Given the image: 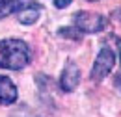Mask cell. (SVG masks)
<instances>
[{
    "label": "cell",
    "instance_id": "8992f818",
    "mask_svg": "<svg viewBox=\"0 0 121 117\" xmlns=\"http://www.w3.org/2000/svg\"><path fill=\"white\" fill-rule=\"evenodd\" d=\"M39 17H41V8H39L37 4H24V6L17 11L19 22H21V24H26V26L37 22Z\"/></svg>",
    "mask_w": 121,
    "mask_h": 117
},
{
    "label": "cell",
    "instance_id": "6da1fadb",
    "mask_svg": "<svg viewBox=\"0 0 121 117\" xmlns=\"http://www.w3.org/2000/svg\"><path fill=\"white\" fill-rule=\"evenodd\" d=\"M32 59L30 46L22 39H0V69L21 71Z\"/></svg>",
    "mask_w": 121,
    "mask_h": 117
},
{
    "label": "cell",
    "instance_id": "52a82bcc",
    "mask_svg": "<svg viewBox=\"0 0 121 117\" xmlns=\"http://www.w3.org/2000/svg\"><path fill=\"white\" fill-rule=\"evenodd\" d=\"M22 6H24V0H0V17L17 13Z\"/></svg>",
    "mask_w": 121,
    "mask_h": 117
},
{
    "label": "cell",
    "instance_id": "5b68a950",
    "mask_svg": "<svg viewBox=\"0 0 121 117\" xmlns=\"http://www.w3.org/2000/svg\"><path fill=\"white\" fill-rule=\"evenodd\" d=\"M17 88L9 76L0 74V104H13L17 100Z\"/></svg>",
    "mask_w": 121,
    "mask_h": 117
},
{
    "label": "cell",
    "instance_id": "3957f363",
    "mask_svg": "<svg viewBox=\"0 0 121 117\" xmlns=\"http://www.w3.org/2000/svg\"><path fill=\"white\" fill-rule=\"evenodd\" d=\"M116 65V52L108 46H103L97 54V58L93 61V67H91V80L93 82H101L104 80L108 74L112 73Z\"/></svg>",
    "mask_w": 121,
    "mask_h": 117
},
{
    "label": "cell",
    "instance_id": "9c48e42d",
    "mask_svg": "<svg viewBox=\"0 0 121 117\" xmlns=\"http://www.w3.org/2000/svg\"><path fill=\"white\" fill-rule=\"evenodd\" d=\"M88 2H97V0H88Z\"/></svg>",
    "mask_w": 121,
    "mask_h": 117
},
{
    "label": "cell",
    "instance_id": "30bf717a",
    "mask_svg": "<svg viewBox=\"0 0 121 117\" xmlns=\"http://www.w3.org/2000/svg\"><path fill=\"white\" fill-rule=\"evenodd\" d=\"M119 59H121V56H119Z\"/></svg>",
    "mask_w": 121,
    "mask_h": 117
},
{
    "label": "cell",
    "instance_id": "277c9868",
    "mask_svg": "<svg viewBox=\"0 0 121 117\" xmlns=\"http://www.w3.org/2000/svg\"><path fill=\"white\" fill-rule=\"evenodd\" d=\"M80 82V69L75 61H67L60 76V88L63 91H75Z\"/></svg>",
    "mask_w": 121,
    "mask_h": 117
},
{
    "label": "cell",
    "instance_id": "ba28073f",
    "mask_svg": "<svg viewBox=\"0 0 121 117\" xmlns=\"http://www.w3.org/2000/svg\"><path fill=\"white\" fill-rule=\"evenodd\" d=\"M71 2H73V0H52V4H54L58 9H63V8H67Z\"/></svg>",
    "mask_w": 121,
    "mask_h": 117
},
{
    "label": "cell",
    "instance_id": "7a4b0ae2",
    "mask_svg": "<svg viewBox=\"0 0 121 117\" xmlns=\"http://www.w3.org/2000/svg\"><path fill=\"white\" fill-rule=\"evenodd\" d=\"M73 24L80 33H99L108 26V21L104 15L95 11H76L73 17Z\"/></svg>",
    "mask_w": 121,
    "mask_h": 117
}]
</instances>
